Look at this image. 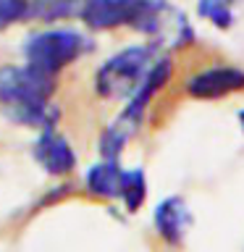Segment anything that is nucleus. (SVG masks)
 Wrapping results in <instances>:
<instances>
[{
    "label": "nucleus",
    "instance_id": "nucleus-1",
    "mask_svg": "<svg viewBox=\"0 0 244 252\" xmlns=\"http://www.w3.org/2000/svg\"><path fill=\"white\" fill-rule=\"evenodd\" d=\"M55 90L58 79L39 74L27 63L0 66V116L13 126L50 131L61 121V108L53 100Z\"/></svg>",
    "mask_w": 244,
    "mask_h": 252
},
{
    "label": "nucleus",
    "instance_id": "nucleus-2",
    "mask_svg": "<svg viewBox=\"0 0 244 252\" xmlns=\"http://www.w3.org/2000/svg\"><path fill=\"white\" fill-rule=\"evenodd\" d=\"M94 50L90 34L71 27H45L24 37L21 58L29 68L58 79L66 68Z\"/></svg>",
    "mask_w": 244,
    "mask_h": 252
},
{
    "label": "nucleus",
    "instance_id": "nucleus-3",
    "mask_svg": "<svg viewBox=\"0 0 244 252\" xmlns=\"http://www.w3.org/2000/svg\"><path fill=\"white\" fill-rule=\"evenodd\" d=\"M160 55L157 42L129 45L123 50L113 53L105 63H100L94 71V94L105 102H126L145 79L150 66Z\"/></svg>",
    "mask_w": 244,
    "mask_h": 252
},
{
    "label": "nucleus",
    "instance_id": "nucleus-4",
    "mask_svg": "<svg viewBox=\"0 0 244 252\" xmlns=\"http://www.w3.org/2000/svg\"><path fill=\"white\" fill-rule=\"evenodd\" d=\"M181 92L192 100H223L244 92V68L228 61H205L181 79Z\"/></svg>",
    "mask_w": 244,
    "mask_h": 252
},
{
    "label": "nucleus",
    "instance_id": "nucleus-5",
    "mask_svg": "<svg viewBox=\"0 0 244 252\" xmlns=\"http://www.w3.org/2000/svg\"><path fill=\"white\" fill-rule=\"evenodd\" d=\"M173 74H176V63H173L171 55H157L155 63L150 66V71L145 74V79H142L139 87L134 90V94L126 100V105H123L121 113H118L116 121L121 126H126L131 134H137L142 121H145V116H147V110L152 108V102L157 100V94L171 84Z\"/></svg>",
    "mask_w": 244,
    "mask_h": 252
},
{
    "label": "nucleus",
    "instance_id": "nucleus-6",
    "mask_svg": "<svg viewBox=\"0 0 244 252\" xmlns=\"http://www.w3.org/2000/svg\"><path fill=\"white\" fill-rule=\"evenodd\" d=\"M31 158H34L37 165L47 176H55V179L74 173V168L79 165V155H76L74 145L58 129L37 131V139L31 145Z\"/></svg>",
    "mask_w": 244,
    "mask_h": 252
},
{
    "label": "nucleus",
    "instance_id": "nucleus-7",
    "mask_svg": "<svg viewBox=\"0 0 244 252\" xmlns=\"http://www.w3.org/2000/svg\"><path fill=\"white\" fill-rule=\"evenodd\" d=\"M152 226L163 244H168L173 250L181 247L186 239L189 226H192V213H189L184 197H179V194L165 197L152 213Z\"/></svg>",
    "mask_w": 244,
    "mask_h": 252
},
{
    "label": "nucleus",
    "instance_id": "nucleus-8",
    "mask_svg": "<svg viewBox=\"0 0 244 252\" xmlns=\"http://www.w3.org/2000/svg\"><path fill=\"white\" fill-rule=\"evenodd\" d=\"M121 173H123V168L118 160H102L100 158L84 173V192L97 197V200H118Z\"/></svg>",
    "mask_w": 244,
    "mask_h": 252
},
{
    "label": "nucleus",
    "instance_id": "nucleus-9",
    "mask_svg": "<svg viewBox=\"0 0 244 252\" xmlns=\"http://www.w3.org/2000/svg\"><path fill=\"white\" fill-rule=\"evenodd\" d=\"M84 3L87 0H29L27 21L53 27V24H58V21L79 19Z\"/></svg>",
    "mask_w": 244,
    "mask_h": 252
},
{
    "label": "nucleus",
    "instance_id": "nucleus-10",
    "mask_svg": "<svg viewBox=\"0 0 244 252\" xmlns=\"http://www.w3.org/2000/svg\"><path fill=\"white\" fill-rule=\"evenodd\" d=\"M118 200L123 202L126 213H139V208L147 200V176L142 168H123Z\"/></svg>",
    "mask_w": 244,
    "mask_h": 252
},
{
    "label": "nucleus",
    "instance_id": "nucleus-11",
    "mask_svg": "<svg viewBox=\"0 0 244 252\" xmlns=\"http://www.w3.org/2000/svg\"><path fill=\"white\" fill-rule=\"evenodd\" d=\"M134 137V134L126 129V126H121L118 121H113L110 126H105V129L100 131V139H97V150H100V158L102 160H118L123 153V147L129 145V139Z\"/></svg>",
    "mask_w": 244,
    "mask_h": 252
},
{
    "label": "nucleus",
    "instance_id": "nucleus-12",
    "mask_svg": "<svg viewBox=\"0 0 244 252\" xmlns=\"http://www.w3.org/2000/svg\"><path fill=\"white\" fill-rule=\"evenodd\" d=\"M197 13L213 21L218 29H228L234 24V8L228 0H197Z\"/></svg>",
    "mask_w": 244,
    "mask_h": 252
},
{
    "label": "nucleus",
    "instance_id": "nucleus-13",
    "mask_svg": "<svg viewBox=\"0 0 244 252\" xmlns=\"http://www.w3.org/2000/svg\"><path fill=\"white\" fill-rule=\"evenodd\" d=\"M29 0H0V32H5L13 24L27 21Z\"/></svg>",
    "mask_w": 244,
    "mask_h": 252
},
{
    "label": "nucleus",
    "instance_id": "nucleus-14",
    "mask_svg": "<svg viewBox=\"0 0 244 252\" xmlns=\"http://www.w3.org/2000/svg\"><path fill=\"white\" fill-rule=\"evenodd\" d=\"M236 118H239V124H242V131H244V108L239 110V113H236Z\"/></svg>",
    "mask_w": 244,
    "mask_h": 252
},
{
    "label": "nucleus",
    "instance_id": "nucleus-15",
    "mask_svg": "<svg viewBox=\"0 0 244 252\" xmlns=\"http://www.w3.org/2000/svg\"><path fill=\"white\" fill-rule=\"evenodd\" d=\"M228 3H231V5H234V3H236V0H228Z\"/></svg>",
    "mask_w": 244,
    "mask_h": 252
}]
</instances>
